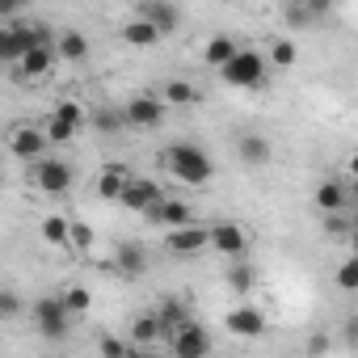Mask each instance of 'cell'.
<instances>
[{
  "mask_svg": "<svg viewBox=\"0 0 358 358\" xmlns=\"http://www.w3.org/2000/svg\"><path fill=\"white\" fill-rule=\"evenodd\" d=\"M34 186L51 199H64L72 190V169L59 156H43V160H34Z\"/></svg>",
  "mask_w": 358,
  "mask_h": 358,
  "instance_id": "cell-6",
  "label": "cell"
},
{
  "mask_svg": "<svg viewBox=\"0 0 358 358\" xmlns=\"http://www.w3.org/2000/svg\"><path fill=\"white\" fill-rule=\"evenodd\" d=\"M160 337H164L160 316H135V324H131V345H152V341H160Z\"/></svg>",
  "mask_w": 358,
  "mask_h": 358,
  "instance_id": "cell-23",
  "label": "cell"
},
{
  "mask_svg": "<svg viewBox=\"0 0 358 358\" xmlns=\"http://www.w3.org/2000/svg\"><path fill=\"white\" fill-rule=\"evenodd\" d=\"M354 199H350V186L345 182H320L316 186V207L320 211H345Z\"/></svg>",
  "mask_w": 358,
  "mask_h": 358,
  "instance_id": "cell-18",
  "label": "cell"
},
{
  "mask_svg": "<svg viewBox=\"0 0 358 358\" xmlns=\"http://www.w3.org/2000/svg\"><path fill=\"white\" fill-rule=\"evenodd\" d=\"M160 169L169 177H177L182 186H207L215 177V160L199 143H169V148H160Z\"/></svg>",
  "mask_w": 358,
  "mask_h": 358,
  "instance_id": "cell-1",
  "label": "cell"
},
{
  "mask_svg": "<svg viewBox=\"0 0 358 358\" xmlns=\"http://www.w3.org/2000/svg\"><path fill=\"white\" fill-rule=\"evenodd\" d=\"M287 5H308V0H287Z\"/></svg>",
  "mask_w": 358,
  "mask_h": 358,
  "instance_id": "cell-43",
  "label": "cell"
},
{
  "mask_svg": "<svg viewBox=\"0 0 358 358\" xmlns=\"http://www.w3.org/2000/svg\"><path fill=\"white\" fill-rule=\"evenodd\" d=\"M122 38H127L131 47H156L164 34H160L156 22H148V17H131V22L122 26Z\"/></svg>",
  "mask_w": 358,
  "mask_h": 358,
  "instance_id": "cell-17",
  "label": "cell"
},
{
  "mask_svg": "<svg viewBox=\"0 0 358 358\" xmlns=\"http://www.w3.org/2000/svg\"><path fill=\"white\" fill-rule=\"evenodd\" d=\"M224 324H228L236 337H262L266 316H262V308H232V312L224 316Z\"/></svg>",
  "mask_w": 358,
  "mask_h": 358,
  "instance_id": "cell-13",
  "label": "cell"
},
{
  "mask_svg": "<svg viewBox=\"0 0 358 358\" xmlns=\"http://www.w3.org/2000/svg\"><path fill=\"white\" fill-rule=\"evenodd\" d=\"M236 51H241V47H236L228 34H215V38H207V47H203V64H211V68L220 72V68H224Z\"/></svg>",
  "mask_w": 358,
  "mask_h": 358,
  "instance_id": "cell-19",
  "label": "cell"
},
{
  "mask_svg": "<svg viewBox=\"0 0 358 358\" xmlns=\"http://www.w3.org/2000/svg\"><path fill=\"white\" fill-rule=\"evenodd\" d=\"M43 241L68 249V241H72V220H64V215H47V220H43Z\"/></svg>",
  "mask_w": 358,
  "mask_h": 358,
  "instance_id": "cell-24",
  "label": "cell"
},
{
  "mask_svg": "<svg viewBox=\"0 0 358 358\" xmlns=\"http://www.w3.org/2000/svg\"><path fill=\"white\" fill-rule=\"evenodd\" d=\"M17 308H22V303H17V295H13V291L0 295V320H13V316H17Z\"/></svg>",
  "mask_w": 358,
  "mask_h": 358,
  "instance_id": "cell-36",
  "label": "cell"
},
{
  "mask_svg": "<svg viewBox=\"0 0 358 358\" xmlns=\"http://www.w3.org/2000/svg\"><path fill=\"white\" fill-rule=\"evenodd\" d=\"M164 106H169V101H164L160 93H156V97H152V93H139V97L127 101V122H131L135 131H156V127L164 122Z\"/></svg>",
  "mask_w": 358,
  "mask_h": 358,
  "instance_id": "cell-9",
  "label": "cell"
},
{
  "mask_svg": "<svg viewBox=\"0 0 358 358\" xmlns=\"http://www.w3.org/2000/svg\"><path fill=\"white\" fill-rule=\"evenodd\" d=\"M308 9H312V17H324L329 13V0H308Z\"/></svg>",
  "mask_w": 358,
  "mask_h": 358,
  "instance_id": "cell-38",
  "label": "cell"
},
{
  "mask_svg": "<svg viewBox=\"0 0 358 358\" xmlns=\"http://www.w3.org/2000/svg\"><path fill=\"white\" fill-rule=\"evenodd\" d=\"M345 337H350V341H358V316L350 320V329H345Z\"/></svg>",
  "mask_w": 358,
  "mask_h": 358,
  "instance_id": "cell-39",
  "label": "cell"
},
{
  "mask_svg": "<svg viewBox=\"0 0 358 358\" xmlns=\"http://www.w3.org/2000/svg\"><path fill=\"white\" fill-rule=\"evenodd\" d=\"M89 253L93 249V228L89 224H80V220H72V241H68V253Z\"/></svg>",
  "mask_w": 358,
  "mask_h": 358,
  "instance_id": "cell-29",
  "label": "cell"
},
{
  "mask_svg": "<svg viewBox=\"0 0 358 358\" xmlns=\"http://www.w3.org/2000/svg\"><path fill=\"white\" fill-rule=\"evenodd\" d=\"M47 34L38 30V26H30V22H5V30H0V59L5 64H22L26 59V51L34 47V43H43Z\"/></svg>",
  "mask_w": 358,
  "mask_h": 358,
  "instance_id": "cell-4",
  "label": "cell"
},
{
  "mask_svg": "<svg viewBox=\"0 0 358 358\" xmlns=\"http://www.w3.org/2000/svg\"><path fill=\"white\" fill-rule=\"evenodd\" d=\"M211 249L224 253V257H245V253H249V236H245L241 224L220 220V224H211Z\"/></svg>",
  "mask_w": 358,
  "mask_h": 358,
  "instance_id": "cell-11",
  "label": "cell"
},
{
  "mask_svg": "<svg viewBox=\"0 0 358 358\" xmlns=\"http://www.w3.org/2000/svg\"><path fill=\"white\" fill-rule=\"evenodd\" d=\"M51 118H59V122H68V127H76V131H80V127H85V110H80V106H76V101H59V106H55V114H51Z\"/></svg>",
  "mask_w": 358,
  "mask_h": 358,
  "instance_id": "cell-30",
  "label": "cell"
},
{
  "mask_svg": "<svg viewBox=\"0 0 358 358\" xmlns=\"http://www.w3.org/2000/svg\"><path fill=\"white\" fill-rule=\"evenodd\" d=\"M47 148H51L47 127L26 122V127H13V131H9V152H13L17 160H43V156H47Z\"/></svg>",
  "mask_w": 358,
  "mask_h": 358,
  "instance_id": "cell-7",
  "label": "cell"
},
{
  "mask_svg": "<svg viewBox=\"0 0 358 358\" xmlns=\"http://www.w3.org/2000/svg\"><path fill=\"white\" fill-rule=\"evenodd\" d=\"M122 190H127V173H122V169H101V173H97V194H101L106 203H118Z\"/></svg>",
  "mask_w": 358,
  "mask_h": 358,
  "instance_id": "cell-21",
  "label": "cell"
},
{
  "mask_svg": "<svg viewBox=\"0 0 358 358\" xmlns=\"http://www.w3.org/2000/svg\"><path fill=\"white\" fill-rule=\"evenodd\" d=\"M220 76H224L232 89H253V85H262V76H266V55L253 51V47H241V51L220 68Z\"/></svg>",
  "mask_w": 358,
  "mask_h": 358,
  "instance_id": "cell-3",
  "label": "cell"
},
{
  "mask_svg": "<svg viewBox=\"0 0 358 358\" xmlns=\"http://www.w3.org/2000/svg\"><path fill=\"white\" fill-rule=\"evenodd\" d=\"M64 299H68V308H72L76 316H85V312L93 308V295H89L85 287H68V291H64Z\"/></svg>",
  "mask_w": 358,
  "mask_h": 358,
  "instance_id": "cell-32",
  "label": "cell"
},
{
  "mask_svg": "<svg viewBox=\"0 0 358 358\" xmlns=\"http://www.w3.org/2000/svg\"><path fill=\"white\" fill-rule=\"evenodd\" d=\"M55 59H59V47H51V43L43 38V43H34V47L26 51V59H22L17 68H22V76H26V80H43V76L51 72V64H55Z\"/></svg>",
  "mask_w": 358,
  "mask_h": 358,
  "instance_id": "cell-12",
  "label": "cell"
},
{
  "mask_svg": "<svg viewBox=\"0 0 358 358\" xmlns=\"http://www.w3.org/2000/svg\"><path fill=\"white\" fill-rule=\"evenodd\" d=\"M164 249L173 253V257H194V253H203V249H211V228H203V224H182V228H169L164 232Z\"/></svg>",
  "mask_w": 358,
  "mask_h": 358,
  "instance_id": "cell-5",
  "label": "cell"
},
{
  "mask_svg": "<svg viewBox=\"0 0 358 358\" xmlns=\"http://www.w3.org/2000/svg\"><path fill=\"white\" fill-rule=\"evenodd\" d=\"M337 287L341 291H358V257H345L337 266Z\"/></svg>",
  "mask_w": 358,
  "mask_h": 358,
  "instance_id": "cell-31",
  "label": "cell"
},
{
  "mask_svg": "<svg viewBox=\"0 0 358 358\" xmlns=\"http://www.w3.org/2000/svg\"><path fill=\"white\" fill-rule=\"evenodd\" d=\"M350 224H354V232H358V203H354V220H350Z\"/></svg>",
  "mask_w": 358,
  "mask_h": 358,
  "instance_id": "cell-42",
  "label": "cell"
},
{
  "mask_svg": "<svg viewBox=\"0 0 358 358\" xmlns=\"http://www.w3.org/2000/svg\"><path fill=\"white\" fill-rule=\"evenodd\" d=\"M160 97H164L169 106H194V101H199V89H194L190 80H164V85H160Z\"/></svg>",
  "mask_w": 358,
  "mask_h": 358,
  "instance_id": "cell-22",
  "label": "cell"
},
{
  "mask_svg": "<svg viewBox=\"0 0 358 358\" xmlns=\"http://www.w3.org/2000/svg\"><path fill=\"white\" fill-rule=\"evenodd\" d=\"M295 59H299V51H295V43H291V38L270 43V64H274V68H295Z\"/></svg>",
  "mask_w": 358,
  "mask_h": 358,
  "instance_id": "cell-28",
  "label": "cell"
},
{
  "mask_svg": "<svg viewBox=\"0 0 358 358\" xmlns=\"http://www.w3.org/2000/svg\"><path fill=\"white\" fill-rule=\"evenodd\" d=\"M47 135H51V143H68V139L76 135V127H68V122H59V118H47Z\"/></svg>",
  "mask_w": 358,
  "mask_h": 358,
  "instance_id": "cell-33",
  "label": "cell"
},
{
  "mask_svg": "<svg viewBox=\"0 0 358 358\" xmlns=\"http://www.w3.org/2000/svg\"><path fill=\"white\" fill-rule=\"evenodd\" d=\"M228 282H232V291H236V295H249V291H253V270L245 266V257H232Z\"/></svg>",
  "mask_w": 358,
  "mask_h": 358,
  "instance_id": "cell-27",
  "label": "cell"
},
{
  "mask_svg": "<svg viewBox=\"0 0 358 358\" xmlns=\"http://www.w3.org/2000/svg\"><path fill=\"white\" fill-rule=\"evenodd\" d=\"M324 232L329 236H345L350 232V224L341 220V211H324Z\"/></svg>",
  "mask_w": 358,
  "mask_h": 358,
  "instance_id": "cell-34",
  "label": "cell"
},
{
  "mask_svg": "<svg viewBox=\"0 0 358 358\" xmlns=\"http://www.w3.org/2000/svg\"><path fill=\"white\" fill-rule=\"evenodd\" d=\"M169 350H173L177 358H203V354L211 350V337L203 333V324H194V320H186L182 329H177V333L169 337Z\"/></svg>",
  "mask_w": 358,
  "mask_h": 358,
  "instance_id": "cell-10",
  "label": "cell"
},
{
  "mask_svg": "<svg viewBox=\"0 0 358 358\" xmlns=\"http://www.w3.org/2000/svg\"><path fill=\"white\" fill-rule=\"evenodd\" d=\"M139 17L156 22V26H160V34H173V30H177V22H182L177 5H169V0H148V5L139 9Z\"/></svg>",
  "mask_w": 358,
  "mask_h": 358,
  "instance_id": "cell-16",
  "label": "cell"
},
{
  "mask_svg": "<svg viewBox=\"0 0 358 358\" xmlns=\"http://www.w3.org/2000/svg\"><path fill=\"white\" fill-rule=\"evenodd\" d=\"M30 316H34V329L47 337V341H64L68 333H72V308H68V299L64 295H43L34 308H30Z\"/></svg>",
  "mask_w": 358,
  "mask_h": 358,
  "instance_id": "cell-2",
  "label": "cell"
},
{
  "mask_svg": "<svg viewBox=\"0 0 358 358\" xmlns=\"http://www.w3.org/2000/svg\"><path fill=\"white\" fill-rule=\"evenodd\" d=\"M97 350H101V354H110V358H118V354H127L131 345H127V341H118V337H97Z\"/></svg>",
  "mask_w": 358,
  "mask_h": 358,
  "instance_id": "cell-35",
  "label": "cell"
},
{
  "mask_svg": "<svg viewBox=\"0 0 358 358\" xmlns=\"http://www.w3.org/2000/svg\"><path fill=\"white\" fill-rule=\"evenodd\" d=\"M118 270L122 274H143L148 270V253L139 245H118Z\"/></svg>",
  "mask_w": 358,
  "mask_h": 358,
  "instance_id": "cell-25",
  "label": "cell"
},
{
  "mask_svg": "<svg viewBox=\"0 0 358 358\" xmlns=\"http://www.w3.org/2000/svg\"><path fill=\"white\" fill-rule=\"evenodd\" d=\"M350 173H354V177H358V152H354V156H350Z\"/></svg>",
  "mask_w": 358,
  "mask_h": 358,
  "instance_id": "cell-41",
  "label": "cell"
},
{
  "mask_svg": "<svg viewBox=\"0 0 358 358\" xmlns=\"http://www.w3.org/2000/svg\"><path fill=\"white\" fill-rule=\"evenodd\" d=\"M17 9H22V0H0V17L5 22H17Z\"/></svg>",
  "mask_w": 358,
  "mask_h": 358,
  "instance_id": "cell-37",
  "label": "cell"
},
{
  "mask_svg": "<svg viewBox=\"0 0 358 358\" xmlns=\"http://www.w3.org/2000/svg\"><path fill=\"white\" fill-rule=\"evenodd\" d=\"M236 156L245 160V164H270V156H274V143L266 139V135H241L236 139Z\"/></svg>",
  "mask_w": 358,
  "mask_h": 358,
  "instance_id": "cell-15",
  "label": "cell"
},
{
  "mask_svg": "<svg viewBox=\"0 0 358 358\" xmlns=\"http://www.w3.org/2000/svg\"><path fill=\"white\" fill-rule=\"evenodd\" d=\"M93 127H97L101 135H118V131L131 127V122H127V110H122V114H118V110H97V114H93Z\"/></svg>",
  "mask_w": 358,
  "mask_h": 358,
  "instance_id": "cell-26",
  "label": "cell"
},
{
  "mask_svg": "<svg viewBox=\"0 0 358 358\" xmlns=\"http://www.w3.org/2000/svg\"><path fill=\"white\" fill-rule=\"evenodd\" d=\"M350 199L358 203V177H354V182H350Z\"/></svg>",
  "mask_w": 358,
  "mask_h": 358,
  "instance_id": "cell-40",
  "label": "cell"
},
{
  "mask_svg": "<svg viewBox=\"0 0 358 358\" xmlns=\"http://www.w3.org/2000/svg\"><path fill=\"white\" fill-rule=\"evenodd\" d=\"M55 47H59V59H68V64H80V59H89V38H85L80 30H64Z\"/></svg>",
  "mask_w": 358,
  "mask_h": 358,
  "instance_id": "cell-20",
  "label": "cell"
},
{
  "mask_svg": "<svg viewBox=\"0 0 358 358\" xmlns=\"http://www.w3.org/2000/svg\"><path fill=\"white\" fill-rule=\"evenodd\" d=\"M160 199H164L160 182H152V177H127V190H122L118 203H122L127 211H135V215H148Z\"/></svg>",
  "mask_w": 358,
  "mask_h": 358,
  "instance_id": "cell-8",
  "label": "cell"
},
{
  "mask_svg": "<svg viewBox=\"0 0 358 358\" xmlns=\"http://www.w3.org/2000/svg\"><path fill=\"white\" fill-rule=\"evenodd\" d=\"M148 220H156V224H169V228H182V224H190L194 215H190V207H186L182 199H169V194H164V199H160V203L148 211Z\"/></svg>",
  "mask_w": 358,
  "mask_h": 358,
  "instance_id": "cell-14",
  "label": "cell"
}]
</instances>
